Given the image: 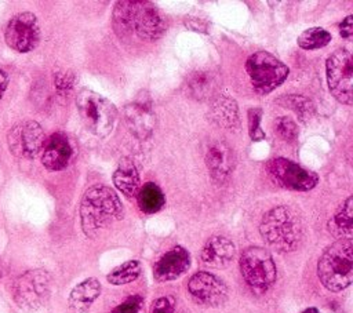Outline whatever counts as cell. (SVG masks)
I'll use <instances>...</instances> for the list:
<instances>
[{
  "mask_svg": "<svg viewBox=\"0 0 353 313\" xmlns=\"http://www.w3.org/2000/svg\"><path fill=\"white\" fill-rule=\"evenodd\" d=\"M112 25L119 39L135 34L141 40L153 41L163 36L165 22L160 10L150 1H117Z\"/></svg>",
  "mask_w": 353,
  "mask_h": 313,
  "instance_id": "obj_1",
  "label": "cell"
},
{
  "mask_svg": "<svg viewBox=\"0 0 353 313\" xmlns=\"http://www.w3.org/2000/svg\"><path fill=\"white\" fill-rule=\"evenodd\" d=\"M123 204L113 189L94 185L85 190L80 203L81 229L87 237L94 239L112 222L123 218Z\"/></svg>",
  "mask_w": 353,
  "mask_h": 313,
  "instance_id": "obj_2",
  "label": "cell"
},
{
  "mask_svg": "<svg viewBox=\"0 0 353 313\" xmlns=\"http://www.w3.org/2000/svg\"><path fill=\"white\" fill-rule=\"evenodd\" d=\"M259 232L270 248L284 254L299 247L303 239V223L294 208L277 205L263 215Z\"/></svg>",
  "mask_w": 353,
  "mask_h": 313,
  "instance_id": "obj_3",
  "label": "cell"
},
{
  "mask_svg": "<svg viewBox=\"0 0 353 313\" xmlns=\"http://www.w3.org/2000/svg\"><path fill=\"white\" fill-rule=\"evenodd\" d=\"M317 276L321 284L334 292L342 291L353 280V243L350 239H339L320 256Z\"/></svg>",
  "mask_w": 353,
  "mask_h": 313,
  "instance_id": "obj_4",
  "label": "cell"
},
{
  "mask_svg": "<svg viewBox=\"0 0 353 313\" xmlns=\"http://www.w3.org/2000/svg\"><path fill=\"white\" fill-rule=\"evenodd\" d=\"M76 108L85 128L95 137H108L116 123V106L103 95L83 88L76 97Z\"/></svg>",
  "mask_w": 353,
  "mask_h": 313,
  "instance_id": "obj_5",
  "label": "cell"
},
{
  "mask_svg": "<svg viewBox=\"0 0 353 313\" xmlns=\"http://www.w3.org/2000/svg\"><path fill=\"white\" fill-rule=\"evenodd\" d=\"M240 272L252 291L265 292L277 277V270L270 252L262 247H248L240 256Z\"/></svg>",
  "mask_w": 353,
  "mask_h": 313,
  "instance_id": "obj_6",
  "label": "cell"
},
{
  "mask_svg": "<svg viewBox=\"0 0 353 313\" xmlns=\"http://www.w3.org/2000/svg\"><path fill=\"white\" fill-rule=\"evenodd\" d=\"M245 70L254 90L259 94H268L283 84L290 69L280 59L268 51L251 54L245 62Z\"/></svg>",
  "mask_w": 353,
  "mask_h": 313,
  "instance_id": "obj_7",
  "label": "cell"
},
{
  "mask_svg": "<svg viewBox=\"0 0 353 313\" xmlns=\"http://www.w3.org/2000/svg\"><path fill=\"white\" fill-rule=\"evenodd\" d=\"M51 294V276L44 269H32L21 274L14 284V301L25 312L40 309Z\"/></svg>",
  "mask_w": 353,
  "mask_h": 313,
  "instance_id": "obj_8",
  "label": "cell"
},
{
  "mask_svg": "<svg viewBox=\"0 0 353 313\" xmlns=\"http://www.w3.org/2000/svg\"><path fill=\"white\" fill-rule=\"evenodd\" d=\"M327 83L332 97L343 103H353V59L350 51L345 48L335 50L327 59Z\"/></svg>",
  "mask_w": 353,
  "mask_h": 313,
  "instance_id": "obj_9",
  "label": "cell"
},
{
  "mask_svg": "<svg viewBox=\"0 0 353 313\" xmlns=\"http://www.w3.org/2000/svg\"><path fill=\"white\" fill-rule=\"evenodd\" d=\"M266 171L276 185L288 190L307 192L319 182L316 172L309 171L284 157L272 159L266 164Z\"/></svg>",
  "mask_w": 353,
  "mask_h": 313,
  "instance_id": "obj_10",
  "label": "cell"
},
{
  "mask_svg": "<svg viewBox=\"0 0 353 313\" xmlns=\"http://www.w3.org/2000/svg\"><path fill=\"white\" fill-rule=\"evenodd\" d=\"M4 40L17 52H29L40 41V25L34 14L19 12L14 15L4 30Z\"/></svg>",
  "mask_w": 353,
  "mask_h": 313,
  "instance_id": "obj_11",
  "label": "cell"
},
{
  "mask_svg": "<svg viewBox=\"0 0 353 313\" xmlns=\"http://www.w3.org/2000/svg\"><path fill=\"white\" fill-rule=\"evenodd\" d=\"M46 135L37 121L26 120L15 124L8 132V146L14 156L34 159L43 150Z\"/></svg>",
  "mask_w": 353,
  "mask_h": 313,
  "instance_id": "obj_12",
  "label": "cell"
},
{
  "mask_svg": "<svg viewBox=\"0 0 353 313\" xmlns=\"http://www.w3.org/2000/svg\"><path fill=\"white\" fill-rule=\"evenodd\" d=\"M188 290L196 302L205 306H219L228 298L226 284L208 272L193 274L188 283Z\"/></svg>",
  "mask_w": 353,
  "mask_h": 313,
  "instance_id": "obj_13",
  "label": "cell"
},
{
  "mask_svg": "<svg viewBox=\"0 0 353 313\" xmlns=\"http://www.w3.org/2000/svg\"><path fill=\"white\" fill-rule=\"evenodd\" d=\"M204 160L212 179L216 182H223L234 167V153L221 139H214L208 143L204 152Z\"/></svg>",
  "mask_w": 353,
  "mask_h": 313,
  "instance_id": "obj_14",
  "label": "cell"
},
{
  "mask_svg": "<svg viewBox=\"0 0 353 313\" xmlns=\"http://www.w3.org/2000/svg\"><path fill=\"white\" fill-rule=\"evenodd\" d=\"M41 152V163L51 171L66 168L73 157V146L63 132H55L46 139Z\"/></svg>",
  "mask_w": 353,
  "mask_h": 313,
  "instance_id": "obj_15",
  "label": "cell"
},
{
  "mask_svg": "<svg viewBox=\"0 0 353 313\" xmlns=\"http://www.w3.org/2000/svg\"><path fill=\"white\" fill-rule=\"evenodd\" d=\"M190 266V254L181 245L167 251L154 265L153 276L157 281H171L181 277Z\"/></svg>",
  "mask_w": 353,
  "mask_h": 313,
  "instance_id": "obj_16",
  "label": "cell"
},
{
  "mask_svg": "<svg viewBox=\"0 0 353 313\" xmlns=\"http://www.w3.org/2000/svg\"><path fill=\"white\" fill-rule=\"evenodd\" d=\"M124 121L138 139H148L156 127V114L145 102H131L124 108Z\"/></svg>",
  "mask_w": 353,
  "mask_h": 313,
  "instance_id": "obj_17",
  "label": "cell"
},
{
  "mask_svg": "<svg viewBox=\"0 0 353 313\" xmlns=\"http://www.w3.org/2000/svg\"><path fill=\"white\" fill-rule=\"evenodd\" d=\"M234 254V244L229 239L223 236H212L205 241L201 250V261L210 267L222 269L233 261Z\"/></svg>",
  "mask_w": 353,
  "mask_h": 313,
  "instance_id": "obj_18",
  "label": "cell"
},
{
  "mask_svg": "<svg viewBox=\"0 0 353 313\" xmlns=\"http://www.w3.org/2000/svg\"><path fill=\"white\" fill-rule=\"evenodd\" d=\"M219 85L216 73L210 69H197L186 79V92L196 101H205L212 98Z\"/></svg>",
  "mask_w": 353,
  "mask_h": 313,
  "instance_id": "obj_19",
  "label": "cell"
},
{
  "mask_svg": "<svg viewBox=\"0 0 353 313\" xmlns=\"http://www.w3.org/2000/svg\"><path fill=\"white\" fill-rule=\"evenodd\" d=\"M210 116L216 125L225 130H237L240 125L237 103L228 95H219L212 101Z\"/></svg>",
  "mask_w": 353,
  "mask_h": 313,
  "instance_id": "obj_20",
  "label": "cell"
},
{
  "mask_svg": "<svg viewBox=\"0 0 353 313\" xmlns=\"http://www.w3.org/2000/svg\"><path fill=\"white\" fill-rule=\"evenodd\" d=\"M101 294V284L97 279L90 277L77 284L69 295V307L74 313H87L94 301Z\"/></svg>",
  "mask_w": 353,
  "mask_h": 313,
  "instance_id": "obj_21",
  "label": "cell"
},
{
  "mask_svg": "<svg viewBox=\"0 0 353 313\" xmlns=\"http://www.w3.org/2000/svg\"><path fill=\"white\" fill-rule=\"evenodd\" d=\"M114 186L127 197L137 196L139 189V172L132 159L123 157L113 172Z\"/></svg>",
  "mask_w": 353,
  "mask_h": 313,
  "instance_id": "obj_22",
  "label": "cell"
},
{
  "mask_svg": "<svg viewBox=\"0 0 353 313\" xmlns=\"http://www.w3.org/2000/svg\"><path fill=\"white\" fill-rule=\"evenodd\" d=\"M328 229L335 236L342 239H350L353 233V199L349 196L341 207L334 214L332 219L328 222Z\"/></svg>",
  "mask_w": 353,
  "mask_h": 313,
  "instance_id": "obj_23",
  "label": "cell"
},
{
  "mask_svg": "<svg viewBox=\"0 0 353 313\" xmlns=\"http://www.w3.org/2000/svg\"><path fill=\"white\" fill-rule=\"evenodd\" d=\"M137 200L141 211L145 214H154L160 211L165 203L163 190L154 182H146L137 192Z\"/></svg>",
  "mask_w": 353,
  "mask_h": 313,
  "instance_id": "obj_24",
  "label": "cell"
},
{
  "mask_svg": "<svg viewBox=\"0 0 353 313\" xmlns=\"http://www.w3.org/2000/svg\"><path fill=\"white\" fill-rule=\"evenodd\" d=\"M277 103H280L284 108L291 109L299 117V120L303 123L310 120L314 114V105L312 103V101L309 98H306L303 95H296V94L284 95L277 99Z\"/></svg>",
  "mask_w": 353,
  "mask_h": 313,
  "instance_id": "obj_25",
  "label": "cell"
},
{
  "mask_svg": "<svg viewBox=\"0 0 353 313\" xmlns=\"http://www.w3.org/2000/svg\"><path fill=\"white\" fill-rule=\"evenodd\" d=\"M141 274V263L135 259L127 261L119 266H116L108 276V281L113 285H123L128 284L138 279Z\"/></svg>",
  "mask_w": 353,
  "mask_h": 313,
  "instance_id": "obj_26",
  "label": "cell"
},
{
  "mask_svg": "<svg viewBox=\"0 0 353 313\" xmlns=\"http://www.w3.org/2000/svg\"><path fill=\"white\" fill-rule=\"evenodd\" d=\"M331 41V33L323 28L314 26L302 32L298 37V46L303 50H317Z\"/></svg>",
  "mask_w": 353,
  "mask_h": 313,
  "instance_id": "obj_27",
  "label": "cell"
},
{
  "mask_svg": "<svg viewBox=\"0 0 353 313\" xmlns=\"http://www.w3.org/2000/svg\"><path fill=\"white\" fill-rule=\"evenodd\" d=\"M274 131L281 137L284 141L294 142L298 138V125L294 120H291L287 116L277 117L274 121Z\"/></svg>",
  "mask_w": 353,
  "mask_h": 313,
  "instance_id": "obj_28",
  "label": "cell"
},
{
  "mask_svg": "<svg viewBox=\"0 0 353 313\" xmlns=\"http://www.w3.org/2000/svg\"><path fill=\"white\" fill-rule=\"evenodd\" d=\"M261 117H262L261 108L248 109V134L252 141H262L265 138V132L261 128Z\"/></svg>",
  "mask_w": 353,
  "mask_h": 313,
  "instance_id": "obj_29",
  "label": "cell"
},
{
  "mask_svg": "<svg viewBox=\"0 0 353 313\" xmlns=\"http://www.w3.org/2000/svg\"><path fill=\"white\" fill-rule=\"evenodd\" d=\"M74 81H76V76L70 70H62L54 74V85L57 92L61 95H68L73 90Z\"/></svg>",
  "mask_w": 353,
  "mask_h": 313,
  "instance_id": "obj_30",
  "label": "cell"
},
{
  "mask_svg": "<svg viewBox=\"0 0 353 313\" xmlns=\"http://www.w3.org/2000/svg\"><path fill=\"white\" fill-rule=\"evenodd\" d=\"M142 298L138 295L127 298L124 302L117 305L110 313H141L142 310Z\"/></svg>",
  "mask_w": 353,
  "mask_h": 313,
  "instance_id": "obj_31",
  "label": "cell"
},
{
  "mask_svg": "<svg viewBox=\"0 0 353 313\" xmlns=\"http://www.w3.org/2000/svg\"><path fill=\"white\" fill-rule=\"evenodd\" d=\"M150 313H176L175 299L172 296H161L156 299L150 307Z\"/></svg>",
  "mask_w": 353,
  "mask_h": 313,
  "instance_id": "obj_32",
  "label": "cell"
},
{
  "mask_svg": "<svg viewBox=\"0 0 353 313\" xmlns=\"http://www.w3.org/2000/svg\"><path fill=\"white\" fill-rule=\"evenodd\" d=\"M339 34L345 40H352L353 37V15H347L339 25Z\"/></svg>",
  "mask_w": 353,
  "mask_h": 313,
  "instance_id": "obj_33",
  "label": "cell"
},
{
  "mask_svg": "<svg viewBox=\"0 0 353 313\" xmlns=\"http://www.w3.org/2000/svg\"><path fill=\"white\" fill-rule=\"evenodd\" d=\"M7 85H8V74L3 69H0V99L4 91L7 90Z\"/></svg>",
  "mask_w": 353,
  "mask_h": 313,
  "instance_id": "obj_34",
  "label": "cell"
},
{
  "mask_svg": "<svg viewBox=\"0 0 353 313\" xmlns=\"http://www.w3.org/2000/svg\"><path fill=\"white\" fill-rule=\"evenodd\" d=\"M302 313H320L316 307H309V309H305Z\"/></svg>",
  "mask_w": 353,
  "mask_h": 313,
  "instance_id": "obj_35",
  "label": "cell"
}]
</instances>
